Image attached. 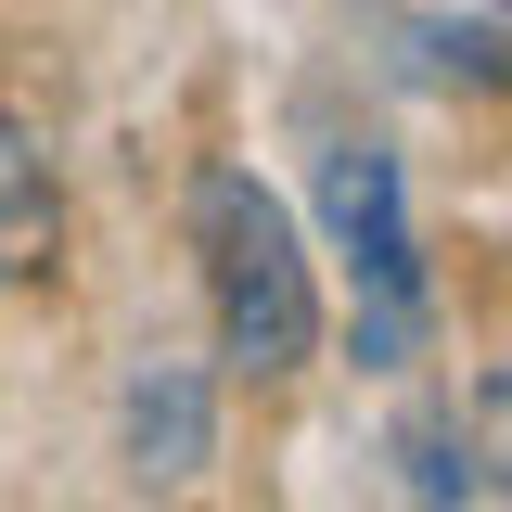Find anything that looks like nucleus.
Here are the masks:
<instances>
[{
	"instance_id": "obj_1",
	"label": "nucleus",
	"mask_w": 512,
	"mask_h": 512,
	"mask_svg": "<svg viewBox=\"0 0 512 512\" xmlns=\"http://www.w3.org/2000/svg\"><path fill=\"white\" fill-rule=\"evenodd\" d=\"M192 244H205V295H218V359L282 384L320 346V282H308V244H295L282 192L244 180V167H205L192 180Z\"/></svg>"
},
{
	"instance_id": "obj_2",
	"label": "nucleus",
	"mask_w": 512,
	"mask_h": 512,
	"mask_svg": "<svg viewBox=\"0 0 512 512\" xmlns=\"http://www.w3.org/2000/svg\"><path fill=\"white\" fill-rule=\"evenodd\" d=\"M320 231L359 269V359L397 372L423 346V244H410V180L384 141H333L320 154Z\"/></svg>"
},
{
	"instance_id": "obj_3",
	"label": "nucleus",
	"mask_w": 512,
	"mask_h": 512,
	"mask_svg": "<svg viewBox=\"0 0 512 512\" xmlns=\"http://www.w3.org/2000/svg\"><path fill=\"white\" fill-rule=\"evenodd\" d=\"M218 461V397H205V372H192L180 346H141L128 359V474L141 487H192Z\"/></svg>"
},
{
	"instance_id": "obj_4",
	"label": "nucleus",
	"mask_w": 512,
	"mask_h": 512,
	"mask_svg": "<svg viewBox=\"0 0 512 512\" xmlns=\"http://www.w3.org/2000/svg\"><path fill=\"white\" fill-rule=\"evenodd\" d=\"M64 269V192L52 141L26 128V103H0V282H52Z\"/></svg>"
},
{
	"instance_id": "obj_5",
	"label": "nucleus",
	"mask_w": 512,
	"mask_h": 512,
	"mask_svg": "<svg viewBox=\"0 0 512 512\" xmlns=\"http://www.w3.org/2000/svg\"><path fill=\"white\" fill-rule=\"evenodd\" d=\"M397 461H410V500H487V474H474V436H461V410H423V423L397 436Z\"/></svg>"
},
{
	"instance_id": "obj_6",
	"label": "nucleus",
	"mask_w": 512,
	"mask_h": 512,
	"mask_svg": "<svg viewBox=\"0 0 512 512\" xmlns=\"http://www.w3.org/2000/svg\"><path fill=\"white\" fill-rule=\"evenodd\" d=\"M461 436H474L487 500H512V359H500V372H474V397H461Z\"/></svg>"
},
{
	"instance_id": "obj_7",
	"label": "nucleus",
	"mask_w": 512,
	"mask_h": 512,
	"mask_svg": "<svg viewBox=\"0 0 512 512\" xmlns=\"http://www.w3.org/2000/svg\"><path fill=\"white\" fill-rule=\"evenodd\" d=\"M436 77H500L512 64V13H461V26H410Z\"/></svg>"
}]
</instances>
